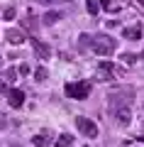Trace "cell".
I'll use <instances>...</instances> for the list:
<instances>
[{
	"mask_svg": "<svg viewBox=\"0 0 144 147\" xmlns=\"http://www.w3.org/2000/svg\"><path fill=\"white\" fill-rule=\"evenodd\" d=\"M32 145L34 147H49L52 145V135H49V132H39V135L32 137Z\"/></svg>",
	"mask_w": 144,
	"mask_h": 147,
	"instance_id": "cell-9",
	"label": "cell"
},
{
	"mask_svg": "<svg viewBox=\"0 0 144 147\" xmlns=\"http://www.w3.org/2000/svg\"><path fill=\"white\" fill-rule=\"evenodd\" d=\"M139 142H144V137H139Z\"/></svg>",
	"mask_w": 144,
	"mask_h": 147,
	"instance_id": "cell-23",
	"label": "cell"
},
{
	"mask_svg": "<svg viewBox=\"0 0 144 147\" xmlns=\"http://www.w3.org/2000/svg\"><path fill=\"white\" fill-rule=\"evenodd\" d=\"M76 127L78 132H83V137H98V125L90 118H76Z\"/></svg>",
	"mask_w": 144,
	"mask_h": 147,
	"instance_id": "cell-3",
	"label": "cell"
},
{
	"mask_svg": "<svg viewBox=\"0 0 144 147\" xmlns=\"http://www.w3.org/2000/svg\"><path fill=\"white\" fill-rule=\"evenodd\" d=\"M46 76H49V74H46L44 66H39V69L34 71V79H37V81H46Z\"/></svg>",
	"mask_w": 144,
	"mask_h": 147,
	"instance_id": "cell-15",
	"label": "cell"
},
{
	"mask_svg": "<svg viewBox=\"0 0 144 147\" xmlns=\"http://www.w3.org/2000/svg\"><path fill=\"white\" fill-rule=\"evenodd\" d=\"M37 3H42V5H54V3H66V0H37Z\"/></svg>",
	"mask_w": 144,
	"mask_h": 147,
	"instance_id": "cell-20",
	"label": "cell"
},
{
	"mask_svg": "<svg viewBox=\"0 0 144 147\" xmlns=\"http://www.w3.org/2000/svg\"><path fill=\"white\" fill-rule=\"evenodd\" d=\"M7 103H10L12 108H22V103H25V93H22L20 88H10V93H7Z\"/></svg>",
	"mask_w": 144,
	"mask_h": 147,
	"instance_id": "cell-6",
	"label": "cell"
},
{
	"mask_svg": "<svg viewBox=\"0 0 144 147\" xmlns=\"http://www.w3.org/2000/svg\"><path fill=\"white\" fill-rule=\"evenodd\" d=\"M98 74H100V79H103V81H110V79H113V64H110V61H100L98 64Z\"/></svg>",
	"mask_w": 144,
	"mask_h": 147,
	"instance_id": "cell-10",
	"label": "cell"
},
{
	"mask_svg": "<svg viewBox=\"0 0 144 147\" xmlns=\"http://www.w3.org/2000/svg\"><path fill=\"white\" fill-rule=\"evenodd\" d=\"M66 96L73 100H83L90 96V84L88 81H76V84H66Z\"/></svg>",
	"mask_w": 144,
	"mask_h": 147,
	"instance_id": "cell-2",
	"label": "cell"
},
{
	"mask_svg": "<svg viewBox=\"0 0 144 147\" xmlns=\"http://www.w3.org/2000/svg\"><path fill=\"white\" fill-rule=\"evenodd\" d=\"M5 39H7L10 44H15V47H17V44L25 42L27 37H25V32H22V30H7V32H5Z\"/></svg>",
	"mask_w": 144,
	"mask_h": 147,
	"instance_id": "cell-7",
	"label": "cell"
},
{
	"mask_svg": "<svg viewBox=\"0 0 144 147\" xmlns=\"http://www.w3.org/2000/svg\"><path fill=\"white\" fill-rule=\"evenodd\" d=\"M90 44H93V37L90 34H81V37H78V49H81V52L90 49Z\"/></svg>",
	"mask_w": 144,
	"mask_h": 147,
	"instance_id": "cell-12",
	"label": "cell"
},
{
	"mask_svg": "<svg viewBox=\"0 0 144 147\" xmlns=\"http://www.w3.org/2000/svg\"><path fill=\"white\" fill-rule=\"evenodd\" d=\"M122 37L125 39H142V30H139V27H125Z\"/></svg>",
	"mask_w": 144,
	"mask_h": 147,
	"instance_id": "cell-11",
	"label": "cell"
},
{
	"mask_svg": "<svg viewBox=\"0 0 144 147\" xmlns=\"http://www.w3.org/2000/svg\"><path fill=\"white\" fill-rule=\"evenodd\" d=\"M32 47H34L37 59H49V57H52V47L44 44V42H39V39H32Z\"/></svg>",
	"mask_w": 144,
	"mask_h": 147,
	"instance_id": "cell-5",
	"label": "cell"
},
{
	"mask_svg": "<svg viewBox=\"0 0 144 147\" xmlns=\"http://www.w3.org/2000/svg\"><path fill=\"white\" fill-rule=\"evenodd\" d=\"M90 49L95 54H100V57H110V54H115V49H117V39H113L110 34H95L93 37V44H90Z\"/></svg>",
	"mask_w": 144,
	"mask_h": 147,
	"instance_id": "cell-1",
	"label": "cell"
},
{
	"mask_svg": "<svg viewBox=\"0 0 144 147\" xmlns=\"http://www.w3.org/2000/svg\"><path fill=\"white\" fill-rule=\"evenodd\" d=\"M137 3H139V5H142V7H144V0H137Z\"/></svg>",
	"mask_w": 144,
	"mask_h": 147,
	"instance_id": "cell-22",
	"label": "cell"
},
{
	"mask_svg": "<svg viewBox=\"0 0 144 147\" xmlns=\"http://www.w3.org/2000/svg\"><path fill=\"white\" fill-rule=\"evenodd\" d=\"M17 71H20V74H22V76H27V74H29V66H27V64H22V66H20V69H17Z\"/></svg>",
	"mask_w": 144,
	"mask_h": 147,
	"instance_id": "cell-21",
	"label": "cell"
},
{
	"mask_svg": "<svg viewBox=\"0 0 144 147\" xmlns=\"http://www.w3.org/2000/svg\"><path fill=\"white\" fill-rule=\"evenodd\" d=\"M71 142H73V137L64 132V135H61V137L56 140V147H71Z\"/></svg>",
	"mask_w": 144,
	"mask_h": 147,
	"instance_id": "cell-14",
	"label": "cell"
},
{
	"mask_svg": "<svg viewBox=\"0 0 144 147\" xmlns=\"http://www.w3.org/2000/svg\"><path fill=\"white\" fill-rule=\"evenodd\" d=\"M59 20H64V12H61V10H52V12H44V17H42V22H44V25H56Z\"/></svg>",
	"mask_w": 144,
	"mask_h": 147,
	"instance_id": "cell-8",
	"label": "cell"
},
{
	"mask_svg": "<svg viewBox=\"0 0 144 147\" xmlns=\"http://www.w3.org/2000/svg\"><path fill=\"white\" fill-rule=\"evenodd\" d=\"M3 17H5V20H12V17H15V7H5Z\"/></svg>",
	"mask_w": 144,
	"mask_h": 147,
	"instance_id": "cell-17",
	"label": "cell"
},
{
	"mask_svg": "<svg viewBox=\"0 0 144 147\" xmlns=\"http://www.w3.org/2000/svg\"><path fill=\"white\" fill-rule=\"evenodd\" d=\"M100 5H103L105 10H115V5H113V3H110V0H100Z\"/></svg>",
	"mask_w": 144,
	"mask_h": 147,
	"instance_id": "cell-19",
	"label": "cell"
},
{
	"mask_svg": "<svg viewBox=\"0 0 144 147\" xmlns=\"http://www.w3.org/2000/svg\"><path fill=\"white\" fill-rule=\"evenodd\" d=\"M15 76H17V69H7V71H5V79L7 81H15Z\"/></svg>",
	"mask_w": 144,
	"mask_h": 147,
	"instance_id": "cell-18",
	"label": "cell"
},
{
	"mask_svg": "<svg viewBox=\"0 0 144 147\" xmlns=\"http://www.w3.org/2000/svg\"><path fill=\"white\" fill-rule=\"evenodd\" d=\"M27 27H29V30H32V32H34V30H37V27H39V25H37V17H34V15H32V12H29V15H27Z\"/></svg>",
	"mask_w": 144,
	"mask_h": 147,
	"instance_id": "cell-16",
	"label": "cell"
},
{
	"mask_svg": "<svg viewBox=\"0 0 144 147\" xmlns=\"http://www.w3.org/2000/svg\"><path fill=\"white\" fill-rule=\"evenodd\" d=\"M86 10H88V15H98L100 3H98V0H86Z\"/></svg>",
	"mask_w": 144,
	"mask_h": 147,
	"instance_id": "cell-13",
	"label": "cell"
},
{
	"mask_svg": "<svg viewBox=\"0 0 144 147\" xmlns=\"http://www.w3.org/2000/svg\"><path fill=\"white\" fill-rule=\"evenodd\" d=\"M113 113H115V120H117V125H122V127L129 125L132 115H129V108H127V105H122V108H113Z\"/></svg>",
	"mask_w": 144,
	"mask_h": 147,
	"instance_id": "cell-4",
	"label": "cell"
}]
</instances>
